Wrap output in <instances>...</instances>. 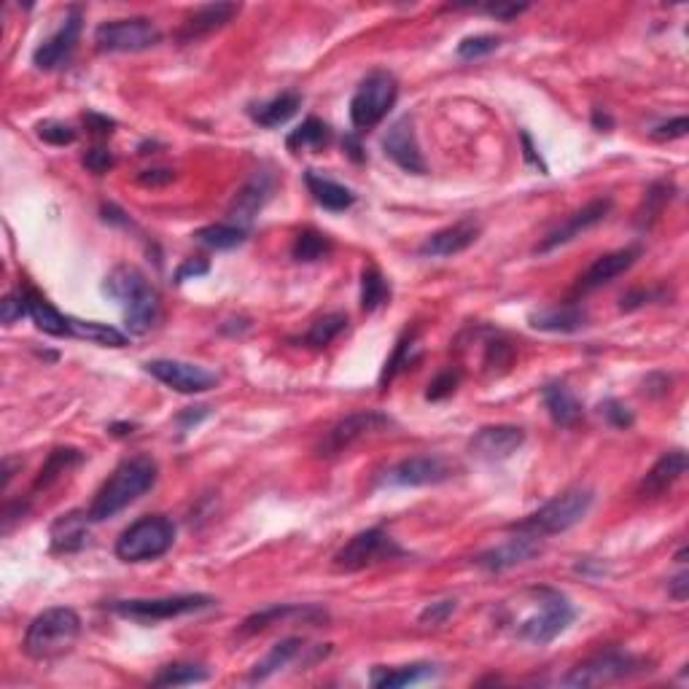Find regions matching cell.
<instances>
[{"mask_svg":"<svg viewBox=\"0 0 689 689\" xmlns=\"http://www.w3.org/2000/svg\"><path fill=\"white\" fill-rule=\"evenodd\" d=\"M89 512H68L52 525L54 552H79L89 544Z\"/></svg>","mask_w":689,"mask_h":689,"instance_id":"484cf974","label":"cell"},{"mask_svg":"<svg viewBox=\"0 0 689 689\" xmlns=\"http://www.w3.org/2000/svg\"><path fill=\"white\" fill-rule=\"evenodd\" d=\"M205 415H208V407H197V412H186V415H181V426L189 428V426H192V423H194V426H197V423H200V420L205 418Z\"/></svg>","mask_w":689,"mask_h":689,"instance_id":"6125c7cd","label":"cell"},{"mask_svg":"<svg viewBox=\"0 0 689 689\" xmlns=\"http://www.w3.org/2000/svg\"><path fill=\"white\" fill-rule=\"evenodd\" d=\"M38 138L46 140L49 146H70L76 140V130L65 122H41L38 124Z\"/></svg>","mask_w":689,"mask_h":689,"instance_id":"f6af8a7d","label":"cell"},{"mask_svg":"<svg viewBox=\"0 0 689 689\" xmlns=\"http://www.w3.org/2000/svg\"><path fill=\"white\" fill-rule=\"evenodd\" d=\"M157 477V461L149 455H135V458L122 461L114 469V474L103 482V488L97 490V496L92 498L89 520L105 523V520L124 512L127 506L135 504L143 493H149L157 485Z\"/></svg>","mask_w":689,"mask_h":689,"instance_id":"6da1fadb","label":"cell"},{"mask_svg":"<svg viewBox=\"0 0 689 689\" xmlns=\"http://www.w3.org/2000/svg\"><path fill=\"white\" fill-rule=\"evenodd\" d=\"M501 46V38L496 35H469L458 44V57L461 60H480V57H488Z\"/></svg>","mask_w":689,"mask_h":689,"instance_id":"7bdbcfd3","label":"cell"},{"mask_svg":"<svg viewBox=\"0 0 689 689\" xmlns=\"http://www.w3.org/2000/svg\"><path fill=\"white\" fill-rule=\"evenodd\" d=\"M197 243H202L205 248H216V251H232L237 245L245 243L248 237V229L237 227V224H210V227H202L194 232Z\"/></svg>","mask_w":689,"mask_h":689,"instance_id":"8d00e7d4","label":"cell"},{"mask_svg":"<svg viewBox=\"0 0 689 689\" xmlns=\"http://www.w3.org/2000/svg\"><path fill=\"white\" fill-rule=\"evenodd\" d=\"M208 681V671L202 665L194 663H173L165 665L154 679V687H189V684H200Z\"/></svg>","mask_w":689,"mask_h":689,"instance_id":"60d3db41","label":"cell"},{"mask_svg":"<svg viewBox=\"0 0 689 689\" xmlns=\"http://www.w3.org/2000/svg\"><path fill=\"white\" fill-rule=\"evenodd\" d=\"M270 197V178L267 175H256L248 184L237 192L235 202H232V219L237 227L248 229V221L262 210V205Z\"/></svg>","mask_w":689,"mask_h":689,"instance_id":"f546056e","label":"cell"},{"mask_svg":"<svg viewBox=\"0 0 689 689\" xmlns=\"http://www.w3.org/2000/svg\"><path fill=\"white\" fill-rule=\"evenodd\" d=\"M332 253V240L326 235H321V232H315V229H305V232H299L297 240H294V245H291V256L297 259V262H321V259H326Z\"/></svg>","mask_w":689,"mask_h":689,"instance_id":"ab89813d","label":"cell"},{"mask_svg":"<svg viewBox=\"0 0 689 689\" xmlns=\"http://www.w3.org/2000/svg\"><path fill=\"white\" fill-rule=\"evenodd\" d=\"M541 402L550 412V418L558 423V426H576L579 418H582V404L576 399L571 388L566 383H550L544 385L541 391Z\"/></svg>","mask_w":689,"mask_h":689,"instance_id":"f1b7e54d","label":"cell"},{"mask_svg":"<svg viewBox=\"0 0 689 689\" xmlns=\"http://www.w3.org/2000/svg\"><path fill=\"white\" fill-rule=\"evenodd\" d=\"M590 321L587 310H582L579 305H563V307H550V310H539V313L531 315V326L539 329V332H552V334H574L582 332Z\"/></svg>","mask_w":689,"mask_h":689,"instance_id":"cb8c5ba5","label":"cell"},{"mask_svg":"<svg viewBox=\"0 0 689 689\" xmlns=\"http://www.w3.org/2000/svg\"><path fill=\"white\" fill-rule=\"evenodd\" d=\"M175 525L170 517H140L116 539V558L124 563H149L173 550Z\"/></svg>","mask_w":689,"mask_h":689,"instance_id":"5b68a950","label":"cell"},{"mask_svg":"<svg viewBox=\"0 0 689 689\" xmlns=\"http://www.w3.org/2000/svg\"><path fill=\"white\" fill-rule=\"evenodd\" d=\"M611 210V200H595L590 202V205H585L582 210H576L574 216L566 221V224H560L558 229H552L550 235L544 237L539 245H536V253H550L555 251V248H560V245L571 243V240H576V237L582 235V232H587V229L598 227L606 216H609Z\"/></svg>","mask_w":689,"mask_h":689,"instance_id":"ffe728a7","label":"cell"},{"mask_svg":"<svg viewBox=\"0 0 689 689\" xmlns=\"http://www.w3.org/2000/svg\"><path fill=\"white\" fill-rule=\"evenodd\" d=\"M638 256H641V248H638V245H630V248H620V251H611L606 253V256H601V259H595L593 267L579 278L576 291L587 294V291H595V288L606 286V283H611L614 278L625 275V272L638 262Z\"/></svg>","mask_w":689,"mask_h":689,"instance_id":"7402d4cb","label":"cell"},{"mask_svg":"<svg viewBox=\"0 0 689 689\" xmlns=\"http://www.w3.org/2000/svg\"><path fill=\"white\" fill-rule=\"evenodd\" d=\"M81 35V11L70 9L62 27L54 35H49L44 44L33 52V65L38 70H57L70 60V54L76 52Z\"/></svg>","mask_w":689,"mask_h":689,"instance_id":"2e32d148","label":"cell"},{"mask_svg":"<svg viewBox=\"0 0 689 689\" xmlns=\"http://www.w3.org/2000/svg\"><path fill=\"white\" fill-rule=\"evenodd\" d=\"M70 337L76 340L95 342V345H105V348H124L127 345V334L108 326V323H95V321H79L70 315Z\"/></svg>","mask_w":689,"mask_h":689,"instance_id":"d590c367","label":"cell"},{"mask_svg":"<svg viewBox=\"0 0 689 689\" xmlns=\"http://www.w3.org/2000/svg\"><path fill=\"white\" fill-rule=\"evenodd\" d=\"M453 477V469L447 466L445 458L439 455H415V458H404L396 463L388 474H385V485H399V488H428V485H439Z\"/></svg>","mask_w":689,"mask_h":689,"instance_id":"5bb4252c","label":"cell"},{"mask_svg":"<svg viewBox=\"0 0 689 689\" xmlns=\"http://www.w3.org/2000/svg\"><path fill=\"white\" fill-rule=\"evenodd\" d=\"M205 272H208V262H202V259H189L181 270L175 272V283H184L186 278H197V275H205Z\"/></svg>","mask_w":689,"mask_h":689,"instance_id":"11a10c76","label":"cell"},{"mask_svg":"<svg viewBox=\"0 0 689 689\" xmlns=\"http://www.w3.org/2000/svg\"><path fill=\"white\" fill-rule=\"evenodd\" d=\"M237 14H240L237 3H210V6H202V9H197L184 19V25L175 33V38L181 44H194V41H200L205 35L227 27Z\"/></svg>","mask_w":689,"mask_h":689,"instance_id":"44dd1931","label":"cell"},{"mask_svg":"<svg viewBox=\"0 0 689 689\" xmlns=\"http://www.w3.org/2000/svg\"><path fill=\"white\" fill-rule=\"evenodd\" d=\"M593 127L595 130H601V132H609L611 127H614V119H611L606 111H601V108H595L593 111Z\"/></svg>","mask_w":689,"mask_h":689,"instance_id":"94428289","label":"cell"},{"mask_svg":"<svg viewBox=\"0 0 689 689\" xmlns=\"http://www.w3.org/2000/svg\"><path fill=\"white\" fill-rule=\"evenodd\" d=\"M593 501L595 496L590 488H568L563 490L560 496L550 498L544 506H539L528 520H523V523L515 525V528L517 531L533 533V536H539V539H544V536H555V533H566L590 515Z\"/></svg>","mask_w":689,"mask_h":689,"instance_id":"277c9868","label":"cell"},{"mask_svg":"<svg viewBox=\"0 0 689 689\" xmlns=\"http://www.w3.org/2000/svg\"><path fill=\"white\" fill-rule=\"evenodd\" d=\"M3 310H0V318H3V323L6 326H11L14 321H19L22 315H27V305H25V294L19 291V294H9V297L3 299Z\"/></svg>","mask_w":689,"mask_h":689,"instance_id":"f907efd6","label":"cell"},{"mask_svg":"<svg viewBox=\"0 0 689 689\" xmlns=\"http://www.w3.org/2000/svg\"><path fill=\"white\" fill-rule=\"evenodd\" d=\"M81 636V617L68 606H54L38 614L25 633V655L38 663L60 660L76 646Z\"/></svg>","mask_w":689,"mask_h":689,"instance_id":"3957f363","label":"cell"},{"mask_svg":"<svg viewBox=\"0 0 689 689\" xmlns=\"http://www.w3.org/2000/svg\"><path fill=\"white\" fill-rule=\"evenodd\" d=\"M673 197V186L671 184H655L652 189H649V194H646V202H644V213H641V227H649L652 221L663 213L665 202H671Z\"/></svg>","mask_w":689,"mask_h":689,"instance_id":"ee69618b","label":"cell"},{"mask_svg":"<svg viewBox=\"0 0 689 689\" xmlns=\"http://www.w3.org/2000/svg\"><path fill=\"white\" fill-rule=\"evenodd\" d=\"M541 552V539L533 536V533L517 531L515 539H506L504 544H498L493 550L477 555V566L490 571V574H501V571H509V568L520 566V563H528L531 558H536Z\"/></svg>","mask_w":689,"mask_h":689,"instance_id":"ac0fdd59","label":"cell"},{"mask_svg":"<svg viewBox=\"0 0 689 689\" xmlns=\"http://www.w3.org/2000/svg\"><path fill=\"white\" fill-rule=\"evenodd\" d=\"M81 461H84V453H81V450H73V447H57V450L49 455V461L44 463L41 474L35 477L33 490L52 488L54 482H60L62 477H65L70 469H76Z\"/></svg>","mask_w":689,"mask_h":689,"instance_id":"e575fe53","label":"cell"},{"mask_svg":"<svg viewBox=\"0 0 689 689\" xmlns=\"http://www.w3.org/2000/svg\"><path fill=\"white\" fill-rule=\"evenodd\" d=\"M162 41L159 27L146 17L135 19H114V22H103L95 30V44L100 52L114 54H135L146 52L151 46Z\"/></svg>","mask_w":689,"mask_h":689,"instance_id":"8fae6325","label":"cell"},{"mask_svg":"<svg viewBox=\"0 0 689 689\" xmlns=\"http://www.w3.org/2000/svg\"><path fill=\"white\" fill-rule=\"evenodd\" d=\"M393 426V420L383 412L375 410H361L353 412L348 418H342L337 426L329 428V434L321 439L318 445V455L321 458H332V455H340L345 450H350L353 445H358L361 439L375 437V434H383Z\"/></svg>","mask_w":689,"mask_h":689,"instance_id":"7c38bea8","label":"cell"},{"mask_svg":"<svg viewBox=\"0 0 689 689\" xmlns=\"http://www.w3.org/2000/svg\"><path fill=\"white\" fill-rule=\"evenodd\" d=\"M668 593H671L676 601H687V595H689V574L687 571H681L679 576H673L671 582H668Z\"/></svg>","mask_w":689,"mask_h":689,"instance_id":"9f6ffc18","label":"cell"},{"mask_svg":"<svg viewBox=\"0 0 689 689\" xmlns=\"http://www.w3.org/2000/svg\"><path fill=\"white\" fill-rule=\"evenodd\" d=\"M687 130H689V119L687 116H679V119H673V122H665V124H660V127H655L652 135H655L657 140H676V138H684Z\"/></svg>","mask_w":689,"mask_h":689,"instance_id":"816d5d0a","label":"cell"},{"mask_svg":"<svg viewBox=\"0 0 689 689\" xmlns=\"http://www.w3.org/2000/svg\"><path fill=\"white\" fill-rule=\"evenodd\" d=\"M305 184L313 194V200L321 205V208L332 210V213H342L356 205V194L350 192L348 186L337 184L332 178H323L315 170H307L305 173Z\"/></svg>","mask_w":689,"mask_h":689,"instance_id":"83f0119b","label":"cell"},{"mask_svg":"<svg viewBox=\"0 0 689 689\" xmlns=\"http://www.w3.org/2000/svg\"><path fill=\"white\" fill-rule=\"evenodd\" d=\"M138 181L143 186H165L170 181H175V173L173 170H143L138 175Z\"/></svg>","mask_w":689,"mask_h":689,"instance_id":"db71d44e","label":"cell"},{"mask_svg":"<svg viewBox=\"0 0 689 689\" xmlns=\"http://www.w3.org/2000/svg\"><path fill=\"white\" fill-rule=\"evenodd\" d=\"M649 671L641 657L630 655V652H620V649H609L601 655H593L585 663H579L571 668L563 684L566 687H601V684H611V681L630 679L638 673Z\"/></svg>","mask_w":689,"mask_h":689,"instance_id":"ba28073f","label":"cell"},{"mask_svg":"<svg viewBox=\"0 0 689 689\" xmlns=\"http://www.w3.org/2000/svg\"><path fill=\"white\" fill-rule=\"evenodd\" d=\"M458 372H453V369H447V372H439L431 383H428V391H426V399L428 402H442V399H447V396H453L455 388H458Z\"/></svg>","mask_w":689,"mask_h":689,"instance_id":"bcb514c9","label":"cell"},{"mask_svg":"<svg viewBox=\"0 0 689 689\" xmlns=\"http://www.w3.org/2000/svg\"><path fill=\"white\" fill-rule=\"evenodd\" d=\"M434 673H437V665L431 663L402 665V668H375L372 676H369V684L377 689H399L431 679Z\"/></svg>","mask_w":689,"mask_h":689,"instance_id":"4dcf8cb0","label":"cell"},{"mask_svg":"<svg viewBox=\"0 0 689 689\" xmlns=\"http://www.w3.org/2000/svg\"><path fill=\"white\" fill-rule=\"evenodd\" d=\"M25 305L27 315L33 318V323L44 334H52V337H70V315L60 313L57 307L49 302L46 297H41L35 288H25Z\"/></svg>","mask_w":689,"mask_h":689,"instance_id":"d4e9b609","label":"cell"},{"mask_svg":"<svg viewBox=\"0 0 689 689\" xmlns=\"http://www.w3.org/2000/svg\"><path fill=\"white\" fill-rule=\"evenodd\" d=\"M480 11H485L488 17H496L498 22H512V19H517L523 11H528V6L525 3H488V6H482Z\"/></svg>","mask_w":689,"mask_h":689,"instance_id":"681fc988","label":"cell"},{"mask_svg":"<svg viewBox=\"0 0 689 689\" xmlns=\"http://www.w3.org/2000/svg\"><path fill=\"white\" fill-rule=\"evenodd\" d=\"M84 165H87L92 173L103 175V173H108L111 167H114V154H111V151H105V149H92V151H87Z\"/></svg>","mask_w":689,"mask_h":689,"instance_id":"f5cc1de1","label":"cell"},{"mask_svg":"<svg viewBox=\"0 0 689 689\" xmlns=\"http://www.w3.org/2000/svg\"><path fill=\"white\" fill-rule=\"evenodd\" d=\"M105 294L124 307L127 334H149L159 321V294L143 272L135 267H116L105 280Z\"/></svg>","mask_w":689,"mask_h":689,"instance_id":"7a4b0ae2","label":"cell"},{"mask_svg":"<svg viewBox=\"0 0 689 689\" xmlns=\"http://www.w3.org/2000/svg\"><path fill=\"white\" fill-rule=\"evenodd\" d=\"M294 614H302V617H307V620H321V617H326L321 609H313V606H294V603H283V606H272V609H264V611H259V614H251V617L243 622L240 633H243V636H253V633L267 630L270 625H275V622L288 620V617H294Z\"/></svg>","mask_w":689,"mask_h":689,"instance_id":"1f68e13d","label":"cell"},{"mask_svg":"<svg viewBox=\"0 0 689 689\" xmlns=\"http://www.w3.org/2000/svg\"><path fill=\"white\" fill-rule=\"evenodd\" d=\"M299 105H302V95L299 92H283V95L272 97L267 103L253 105V122L262 124V127H280L286 124L291 116L297 114Z\"/></svg>","mask_w":689,"mask_h":689,"instance_id":"d6a6232c","label":"cell"},{"mask_svg":"<svg viewBox=\"0 0 689 689\" xmlns=\"http://www.w3.org/2000/svg\"><path fill=\"white\" fill-rule=\"evenodd\" d=\"M391 299V286L377 267H364L361 272V307L364 313H375L377 307H383Z\"/></svg>","mask_w":689,"mask_h":689,"instance_id":"f35d334b","label":"cell"},{"mask_svg":"<svg viewBox=\"0 0 689 689\" xmlns=\"http://www.w3.org/2000/svg\"><path fill=\"white\" fill-rule=\"evenodd\" d=\"M531 595L536 598V614L520 622L517 633L531 644L547 646L560 633H566L568 625L574 622L576 611L566 595L550 590V587H536V590H531Z\"/></svg>","mask_w":689,"mask_h":689,"instance_id":"8992f818","label":"cell"},{"mask_svg":"<svg viewBox=\"0 0 689 689\" xmlns=\"http://www.w3.org/2000/svg\"><path fill=\"white\" fill-rule=\"evenodd\" d=\"M399 97V81L388 70H375L361 81L350 100V122L358 132L375 130L385 116L391 114Z\"/></svg>","mask_w":689,"mask_h":689,"instance_id":"52a82bcc","label":"cell"},{"mask_svg":"<svg viewBox=\"0 0 689 689\" xmlns=\"http://www.w3.org/2000/svg\"><path fill=\"white\" fill-rule=\"evenodd\" d=\"M213 598L210 595H170V598H135V601H116L111 609L119 614V617H127V620L143 622H162L173 620V617H184V614H194V611L210 609L213 606Z\"/></svg>","mask_w":689,"mask_h":689,"instance_id":"30bf717a","label":"cell"},{"mask_svg":"<svg viewBox=\"0 0 689 689\" xmlns=\"http://www.w3.org/2000/svg\"><path fill=\"white\" fill-rule=\"evenodd\" d=\"M383 151H385V157L402 167L404 173H412V175L428 173V165H426V159H423V151H420L418 135H415V124H412L410 116H404V119H399V122H393L391 127H388V132H385V138H383Z\"/></svg>","mask_w":689,"mask_h":689,"instance_id":"9a60e30c","label":"cell"},{"mask_svg":"<svg viewBox=\"0 0 689 689\" xmlns=\"http://www.w3.org/2000/svg\"><path fill=\"white\" fill-rule=\"evenodd\" d=\"M455 609H458V603L455 601H439V603H431V606H426V609L420 611V622L423 625H431V628H439V625H445L450 617L455 614Z\"/></svg>","mask_w":689,"mask_h":689,"instance_id":"c3c4849f","label":"cell"},{"mask_svg":"<svg viewBox=\"0 0 689 689\" xmlns=\"http://www.w3.org/2000/svg\"><path fill=\"white\" fill-rule=\"evenodd\" d=\"M525 445V431L520 426H485L469 442V453L480 461H506Z\"/></svg>","mask_w":689,"mask_h":689,"instance_id":"e0dca14e","label":"cell"},{"mask_svg":"<svg viewBox=\"0 0 689 689\" xmlns=\"http://www.w3.org/2000/svg\"><path fill=\"white\" fill-rule=\"evenodd\" d=\"M402 558L399 544L383 531V528H367V531L356 533L353 539L334 555V571L342 574H356L364 568L383 563V560Z\"/></svg>","mask_w":689,"mask_h":689,"instance_id":"9c48e42d","label":"cell"},{"mask_svg":"<svg viewBox=\"0 0 689 689\" xmlns=\"http://www.w3.org/2000/svg\"><path fill=\"white\" fill-rule=\"evenodd\" d=\"M87 127L92 132H97V135H111L114 132V119L100 114H87Z\"/></svg>","mask_w":689,"mask_h":689,"instance_id":"6f0895ef","label":"cell"},{"mask_svg":"<svg viewBox=\"0 0 689 689\" xmlns=\"http://www.w3.org/2000/svg\"><path fill=\"white\" fill-rule=\"evenodd\" d=\"M345 329H348V315L329 313V315H323V318H318V321L307 329L305 340L302 342H305L307 348L321 350V348H326V345H332V342L345 332Z\"/></svg>","mask_w":689,"mask_h":689,"instance_id":"74e56055","label":"cell"},{"mask_svg":"<svg viewBox=\"0 0 689 689\" xmlns=\"http://www.w3.org/2000/svg\"><path fill=\"white\" fill-rule=\"evenodd\" d=\"M601 415L606 418L609 426L620 428V431H628V428L636 423L633 412H630L622 402H617V399H606V402L601 404Z\"/></svg>","mask_w":689,"mask_h":689,"instance_id":"7dc6e473","label":"cell"},{"mask_svg":"<svg viewBox=\"0 0 689 689\" xmlns=\"http://www.w3.org/2000/svg\"><path fill=\"white\" fill-rule=\"evenodd\" d=\"M307 649H310V646H307L302 638H283L280 644L272 646V652L264 657L262 663L253 665L248 681H253V684H256V681H267L270 676H275L278 671L288 668L291 663H297Z\"/></svg>","mask_w":689,"mask_h":689,"instance_id":"4316f807","label":"cell"},{"mask_svg":"<svg viewBox=\"0 0 689 689\" xmlns=\"http://www.w3.org/2000/svg\"><path fill=\"white\" fill-rule=\"evenodd\" d=\"M329 143H332V127L326 122H321L318 116L305 119V122L299 124L297 130L286 138L288 151H294V154H299V151L326 149Z\"/></svg>","mask_w":689,"mask_h":689,"instance_id":"836d02e7","label":"cell"},{"mask_svg":"<svg viewBox=\"0 0 689 689\" xmlns=\"http://www.w3.org/2000/svg\"><path fill=\"white\" fill-rule=\"evenodd\" d=\"M482 227L474 219H463L453 227H445L434 232V235L426 237V243L420 245V256L426 259H450V256H458L466 248L480 240Z\"/></svg>","mask_w":689,"mask_h":689,"instance_id":"d6986e66","label":"cell"},{"mask_svg":"<svg viewBox=\"0 0 689 689\" xmlns=\"http://www.w3.org/2000/svg\"><path fill=\"white\" fill-rule=\"evenodd\" d=\"M342 146H345V151H348V157L353 159V162H364V154H361L364 149H361V143H358L356 135H348Z\"/></svg>","mask_w":689,"mask_h":689,"instance_id":"91938a15","label":"cell"},{"mask_svg":"<svg viewBox=\"0 0 689 689\" xmlns=\"http://www.w3.org/2000/svg\"><path fill=\"white\" fill-rule=\"evenodd\" d=\"M687 453H681V450H673V453H665L660 461L652 466V469L646 471V477L641 480V488H638V493L644 498H655V496H663L665 490L673 488L676 482L687 474Z\"/></svg>","mask_w":689,"mask_h":689,"instance_id":"603a6c76","label":"cell"},{"mask_svg":"<svg viewBox=\"0 0 689 689\" xmlns=\"http://www.w3.org/2000/svg\"><path fill=\"white\" fill-rule=\"evenodd\" d=\"M146 372L178 393H205L219 385L216 372L189 364V361H175V358H154L146 364Z\"/></svg>","mask_w":689,"mask_h":689,"instance_id":"4fadbf2b","label":"cell"},{"mask_svg":"<svg viewBox=\"0 0 689 689\" xmlns=\"http://www.w3.org/2000/svg\"><path fill=\"white\" fill-rule=\"evenodd\" d=\"M415 350H418V345H415V332H407L402 337V340L396 342V350H393V356L385 361V369L383 375H380V385H388L393 380V377L399 375L402 369H407L415 361Z\"/></svg>","mask_w":689,"mask_h":689,"instance_id":"b9f144b4","label":"cell"},{"mask_svg":"<svg viewBox=\"0 0 689 689\" xmlns=\"http://www.w3.org/2000/svg\"><path fill=\"white\" fill-rule=\"evenodd\" d=\"M523 146H525V159L531 162V165H536V167H541V173H547V165L541 162V157L533 151V146H531V135L528 132H523Z\"/></svg>","mask_w":689,"mask_h":689,"instance_id":"680465c9","label":"cell"}]
</instances>
